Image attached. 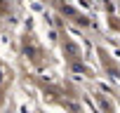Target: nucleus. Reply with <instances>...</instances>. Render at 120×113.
<instances>
[{"label":"nucleus","instance_id":"f257e3e1","mask_svg":"<svg viewBox=\"0 0 120 113\" xmlns=\"http://www.w3.org/2000/svg\"><path fill=\"white\" fill-rule=\"evenodd\" d=\"M0 83H3V71H0Z\"/></svg>","mask_w":120,"mask_h":113}]
</instances>
